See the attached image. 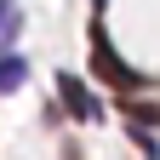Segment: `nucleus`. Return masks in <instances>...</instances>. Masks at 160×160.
I'll list each match as a JSON object with an SVG mask.
<instances>
[{"label": "nucleus", "mask_w": 160, "mask_h": 160, "mask_svg": "<svg viewBox=\"0 0 160 160\" xmlns=\"http://www.w3.org/2000/svg\"><path fill=\"white\" fill-rule=\"evenodd\" d=\"M23 80H29V63L17 52H0V92H17Z\"/></svg>", "instance_id": "nucleus-3"}, {"label": "nucleus", "mask_w": 160, "mask_h": 160, "mask_svg": "<svg viewBox=\"0 0 160 160\" xmlns=\"http://www.w3.org/2000/svg\"><path fill=\"white\" fill-rule=\"evenodd\" d=\"M92 63H97V74H103V80H114V86H126V92L137 86L132 69H120V57L109 52V40H103V34H92Z\"/></svg>", "instance_id": "nucleus-2"}, {"label": "nucleus", "mask_w": 160, "mask_h": 160, "mask_svg": "<svg viewBox=\"0 0 160 160\" xmlns=\"http://www.w3.org/2000/svg\"><path fill=\"white\" fill-rule=\"evenodd\" d=\"M57 92H63V103H69L74 120H97V114H103V103L86 92V80H80V74H57Z\"/></svg>", "instance_id": "nucleus-1"}, {"label": "nucleus", "mask_w": 160, "mask_h": 160, "mask_svg": "<svg viewBox=\"0 0 160 160\" xmlns=\"http://www.w3.org/2000/svg\"><path fill=\"white\" fill-rule=\"evenodd\" d=\"M6 23H12V17H6V0H0V29H6Z\"/></svg>", "instance_id": "nucleus-4"}]
</instances>
